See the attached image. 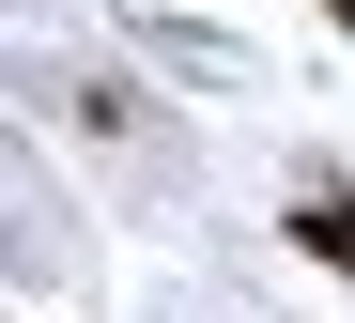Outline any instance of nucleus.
<instances>
[{
    "instance_id": "1",
    "label": "nucleus",
    "mask_w": 355,
    "mask_h": 323,
    "mask_svg": "<svg viewBox=\"0 0 355 323\" xmlns=\"http://www.w3.org/2000/svg\"><path fill=\"white\" fill-rule=\"evenodd\" d=\"M278 246H309L324 277H355V185H340V169H309V185L278 201Z\"/></svg>"
},
{
    "instance_id": "2",
    "label": "nucleus",
    "mask_w": 355,
    "mask_h": 323,
    "mask_svg": "<svg viewBox=\"0 0 355 323\" xmlns=\"http://www.w3.org/2000/svg\"><path fill=\"white\" fill-rule=\"evenodd\" d=\"M324 31H355V0H324Z\"/></svg>"
}]
</instances>
